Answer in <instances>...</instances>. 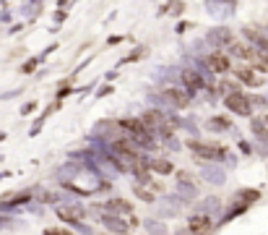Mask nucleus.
Masks as SVG:
<instances>
[{
	"mask_svg": "<svg viewBox=\"0 0 268 235\" xmlns=\"http://www.w3.org/2000/svg\"><path fill=\"white\" fill-rule=\"evenodd\" d=\"M190 151L198 157V160H211V162H219L227 157V149L219 147V144H203V141H188Z\"/></svg>",
	"mask_w": 268,
	"mask_h": 235,
	"instance_id": "1",
	"label": "nucleus"
},
{
	"mask_svg": "<svg viewBox=\"0 0 268 235\" xmlns=\"http://www.w3.org/2000/svg\"><path fill=\"white\" fill-rule=\"evenodd\" d=\"M112 151L120 157V162L122 160H130V162H141L143 165V149L141 147H135L130 139H117V141H112Z\"/></svg>",
	"mask_w": 268,
	"mask_h": 235,
	"instance_id": "2",
	"label": "nucleus"
},
{
	"mask_svg": "<svg viewBox=\"0 0 268 235\" xmlns=\"http://www.w3.org/2000/svg\"><path fill=\"white\" fill-rule=\"evenodd\" d=\"M229 50H232V55L242 58L245 63H250L252 68H258V71H266V73H268V63H263V60H260V55L250 47V44H245V42H232V44H229Z\"/></svg>",
	"mask_w": 268,
	"mask_h": 235,
	"instance_id": "3",
	"label": "nucleus"
},
{
	"mask_svg": "<svg viewBox=\"0 0 268 235\" xmlns=\"http://www.w3.org/2000/svg\"><path fill=\"white\" fill-rule=\"evenodd\" d=\"M224 107L237 115H252V100H248L242 92H229L224 97Z\"/></svg>",
	"mask_w": 268,
	"mask_h": 235,
	"instance_id": "4",
	"label": "nucleus"
},
{
	"mask_svg": "<svg viewBox=\"0 0 268 235\" xmlns=\"http://www.w3.org/2000/svg\"><path fill=\"white\" fill-rule=\"evenodd\" d=\"M203 60H206V65H209L211 73H227V71H232V60H229V55H227L224 50L211 52V55L203 58Z\"/></svg>",
	"mask_w": 268,
	"mask_h": 235,
	"instance_id": "5",
	"label": "nucleus"
},
{
	"mask_svg": "<svg viewBox=\"0 0 268 235\" xmlns=\"http://www.w3.org/2000/svg\"><path fill=\"white\" fill-rule=\"evenodd\" d=\"M162 100L170 102L172 107H188L190 94L182 86H167V89H162Z\"/></svg>",
	"mask_w": 268,
	"mask_h": 235,
	"instance_id": "6",
	"label": "nucleus"
},
{
	"mask_svg": "<svg viewBox=\"0 0 268 235\" xmlns=\"http://www.w3.org/2000/svg\"><path fill=\"white\" fill-rule=\"evenodd\" d=\"M245 37H250V47L260 55V60H268V40L255 29H245Z\"/></svg>",
	"mask_w": 268,
	"mask_h": 235,
	"instance_id": "7",
	"label": "nucleus"
},
{
	"mask_svg": "<svg viewBox=\"0 0 268 235\" xmlns=\"http://www.w3.org/2000/svg\"><path fill=\"white\" fill-rule=\"evenodd\" d=\"M206 42H211L213 47H227V44H232L234 40H232V32H229L227 26H216L206 34Z\"/></svg>",
	"mask_w": 268,
	"mask_h": 235,
	"instance_id": "8",
	"label": "nucleus"
},
{
	"mask_svg": "<svg viewBox=\"0 0 268 235\" xmlns=\"http://www.w3.org/2000/svg\"><path fill=\"white\" fill-rule=\"evenodd\" d=\"M141 123L146 126V128H156L159 133H167V126H164V115H162V110H146L141 115Z\"/></svg>",
	"mask_w": 268,
	"mask_h": 235,
	"instance_id": "9",
	"label": "nucleus"
},
{
	"mask_svg": "<svg viewBox=\"0 0 268 235\" xmlns=\"http://www.w3.org/2000/svg\"><path fill=\"white\" fill-rule=\"evenodd\" d=\"M122 131H128L130 136H133V139H138V136H146L149 133V128L141 123V120H135V118H122L120 123H117Z\"/></svg>",
	"mask_w": 268,
	"mask_h": 235,
	"instance_id": "10",
	"label": "nucleus"
},
{
	"mask_svg": "<svg viewBox=\"0 0 268 235\" xmlns=\"http://www.w3.org/2000/svg\"><path fill=\"white\" fill-rule=\"evenodd\" d=\"M182 81H185V92L190 94V92H195V89H203L206 86V79H201V73H195V71H190V68H185L182 71Z\"/></svg>",
	"mask_w": 268,
	"mask_h": 235,
	"instance_id": "11",
	"label": "nucleus"
},
{
	"mask_svg": "<svg viewBox=\"0 0 268 235\" xmlns=\"http://www.w3.org/2000/svg\"><path fill=\"white\" fill-rule=\"evenodd\" d=\"M102 222H104L107 230H112V233H117V235H128V230H130L125 219H122V217H115V214H104Z\"/></svg>",
	"mask_w": 268,
	"mask_h": 235,
	"instance_id": "12",
	"label": "nucleus"
},
{
	"mask_svg": "<svg viewBox=\"0 0 268 235\" xmlns=\"http://www.w3.org/2000/svg\"><path fill=\"white\" fill-rule=\"evenodd\" d=\"M55 212L63 222H71V225L81 222V217H83V207H57Z\"/></svg>",
	"mask_w": 268,
	"mask_h": 235,
	"instance_id": "13",
	"label": "nucleus"
},
{
	"mask_svg": "<svg viewBox=\"0 0 268 235\" xmlns=\"http://www.w3.org/2000/svg\"><path fill=\"white\" fill-rule=\"evenodd\" d=\"M104 209H107V214H130L133 212V207H130V201H125V199H110L104 204Z\"/></svg>",
	"mask_w": 268,
	"mask_h": 235,
	"instance_id": "14",
	"label": "nucleus"
},
{
	"mask_svg": "<svg viewBox=\"0 0 268 235\" xmlns=\"http://www.w3.org/2000/svg\"><path fill=\"white\" fill-rule=\"evenodd\" d=\"M234 76H237V81L245 86H258L260 81L255 79V71H252L250 65H242V68H234Z\"/></svg>",
	"mask_w": 268,
	"mask_h": 235,
	"instance_id": "15",
	"label": "nucleus"
},
{
	"mask_svg": "<svg viewBox=\"0 0 268 235\" xmlns=\"http://www.w3.org/2000/svg\"><path fill=\"white\" fill-rule=\"evenodd\" d=\"M177 196L182 201H190V199H195L198 196V188L190 183V180L185 178V175H180V183H177Z\"/></svg>",
	"mask_w": 268,
	"mask_h": 235,
	"instance_id": "16",
	"label": "nucleus"
},
{
	"mask_svg": "<svg viewBox=\"0 0 268 235\" xmlns=\"http://www.w3.org/2000/svg\"><path fill=\"white\" fill-rule=\"evenodd\" d=\"M188 227L193 233H206L211 227V217H206V214H193L188 219Z\"/></svg>",
	"mask_w": 268,
	"mask_h": 235,
	"instance_id": "17",
	"label": "nucleus"
},
{
	"mask_svg": "<svg viewBox=\"0 0 268 235\" xmlns=\"http://www.w3.org/2000/svg\"><path fill=\"white\" fill-rule=\"evenodd\" d=\"M219 209H221V201L216 199V196H206V199L201 201V214H206V217L219 214Z\"/></svg>",
	"mask_w": 268,
	"mask_h": 235,
	"instance_id": "18",
	"label": "nucleus"
},
{
	"mask_svg": "<svg viewBox=\"0 0 268 235\" xmlns=\"http://www.w3.org/2000/svg\"><path fill=\"white\" fill-rule=\"evenodd\" d=\"M29 199H32V193H29V191H24V193H11V196H5V199H0V209L16 207V204H26Z\"/></svg>",
	"mask_w": 268,
	"mask_h": 235,
	"instance_id": "19",
	"label": "nucleus"
},
{
	"mask_svg": "<svg viewBox=\"0 0 268 235\" xmlns=\"http://www.w3.org/2000/svg\"><path fill=\"white\" fill-rule=\"evenodd\" d=\"M209 128L211 131H229V128H232V120H229L227 115H213L209 120Z\"/></svg>",
	"mask_w": 268,
	"mask_h": 235,
	"instance_id": "20",
	"label": "nucleus"
},
{
	"mask_svg": "<svg viewBox=\"0 0 268 235\" xmlns=\"http://www.w3.org/2000/svg\"><path fill=\"white\" fill-rule=\"evenodd\" d=\"M149 168L154 170V172H159V175H170V172L174 170V165H172L170 160H154V162L149 165Z\"/></svg>",
	"mask_w": 268,
	"mask_h": 235,
	"instance_id": "21",
	"label": "nucleus"
},
{
	"mask_svg": "<svg viewBox=\"0 0 268 235\" xmlns=\"http://www.w3.org/2000/svg\"><path fill=\"white\" fill-rule=\"evenodd\" d=\"M146 233L149 235H167V227H164V222H159V219H146Z\"/></svg>",
	"mask_w": 268,
	"mask_h": 235,
	"instance_id": "22",
	"label": "nucleus"
},
{
	"mask_svg": "<svg viewBox=\"0 0 268 235\" xmlns=\"http://www.w3.org/2000/svg\"><path fill=\"white\" fill-rule=\"evenodd\" d=\"M203 178L213 180V183H219V180H224V172L221 170H213V165H203Z\"/></svg>",
	"mask_w": 268,
	"mask_h": 235,
	"instance_id": "23",
	"label": "nucleus"
},
{
	"mask_svg": "<svg viewBox=\"0 0 268 235\" xmlns=\"http://www.w3.org/2000/svg\"><path fill=\"white\" fill-rule=\"evenodd\" d=\"M234 199H237V201H258L260 193H258V191H240Z\"/></svg>",
	"mask_w": 268,
	"mask_h": 235,
	"instance_id": "24",
	"label": "nucleus"
},
{
	"mask_svg": "<svg viewBox=\"0 0 268 235\" xmlns=\"http://www.w3.org/2000/svg\"><path fill=\"white\" fill-rule=\"evenodd\" d=\"M135 196H138V199H143V201H154V193L146 191V188H141V186H135Z\"/></svg>",
	"mask_w": 268,
	"mask_h": 235,
	"instance_id": "25",
	"label": "nucleus"
},
{
	"mask_svg": "<svg viewBox=\"0 0 268 235\" xmlns=\"http://www.w3.org/2000/svg\"><path fill=\"white\" fill-rule=\"evenodd\" d=\"M76 227H78V233H81V235H94V233H91V227H89V225H83V222H76Z\"/></svg>",
	"mask_w": 268,
	"mask_h": 235,
	"instance_id": "26",
	"label": "nucleus"
},
{
	"mask_svg": "<svg viewBox=\"0 0 268 235\" xmlns=\"http://www.w3.org/2000/svg\"><path fill=\"white\" fill-rule=\"evenodd\" d=\"M44 235H73V233H68V230H52V227H50V230H44Z\"/></svg>",
	"mask_w": 268,
	"mask_h": 235,
	"instance_id": "27",
	"label": "nucleus"
}]
</instances>
